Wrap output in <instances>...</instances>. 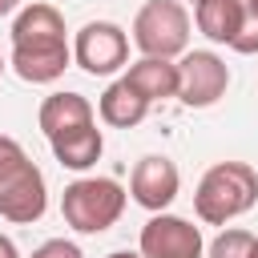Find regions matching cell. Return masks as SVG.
Returning a JSON list of instances; mask_svg holds the SVG:
<instances>
[{"label": "cell", "instance_id": "1", "mask_svg": "<svg viewBox=\"0 0 258 258\" xmlns=\"http://www.w3.org/2000/svg\"><path fill=\"white\" fill-rule=\"evenodd\" d=\"M73 60V48L64 40V16L52 4H28L12 20V69L28 85L56 81Z\"/></svg>", "mask_w": 258, "mask_h": 258}, {"label": "cell", "instance_id": "2", "mask_svg": "<svg viewBox=\"0 0 258 258\" xmlns=\"http://www.w3.org/2000/svg\"><path fill=\"white\" fill-rule=\"evenodd\" d=\"M254 202H258V169L246 161L210 165L194 194V210L206 226H226L230 218L254 210Z\"/></svg>", "mask_w": 258, "mask_h": 258}, {"label": "cell", "instance_id": "3", "mask_svg": "<svg viewBox=\"0 0 258 258\" xmlns=\"http://www.w3.org/2000/svg\"><path fill=\"white\" fill-rule=\"evenodd\" d=\"M60 214L77 234H101L125 214V189L113 177H81L64 185Z\"/></svg>", "mask_w": 258, "mask_h": 258}, {"label": "cell", "instance_id": "4", "mask_svg": "<svg viewBox=\"0 0 258 258\" xmlns=\"http://www.w3.org/2000/svg\"><path fill=\"white\" fill-rule=\"evenodd\" d=\"M133 44L141 56L173 60L189 44V12L177 0H149L133 20Z\"/></svg>", "mask_w": 258, "mask_h": 258}, {"label": "cell", "instance_id": "5", "mask_svg": "<svg viewBox=\"0 0 258 258\" xmlns=\"http://www.w3.org/2000/svg\"><path fill=\"white\" fill-rule=\"evenodd\" d=\"M125 56H129V36H125L117 24H109V20H89V24L77 32V40H73V60H77L89 77H109V73H117V69L125 64Z\"/></svg>", "mask_w": 258, "mask_h": 258}, {"label": "cell", "instance_id": "6", "mask_svg": "<svg viewBox=\"0 0 258 258\" xmlns=\"http://www.w3.org/2000/svg\"><path fill=\"white\" fill-rule=\"evenodd\" d=\"M177 77H181L177 97H181V105H189V109H210V105L226 93V85H230L226 60H222L218 52H206V48L185 52L181 64H177Z\"/></svg>", "mask_w": 258, "mask_h": 258}, {"label": "cell", "instance_id": "7", "mask_svg": "<svg viewBox=\"0 0 258 258\" xmlns=\"http://www.w3.org/2000/svg\"><path fill=\"white\" fill-rule=\"evenodd\" d=\"M141 258H202V230L173 214H153L141 226Z\"/></svg>", "mask_w": 258, "mask_h": 258}, {"label": "cell", "instance_id": "8", "mask_svg": "<svg viewBox=\"0 0 258 258\" xmlns=\"http://www.w3.org/2000/svg\"><path fill=\"white\" fill-rule=\"evenodd\" d=\"M177 185H181V177H177V165L169 161V157H141L137 165H133V177H129V194H133V202L141 206V210H153V214H161L173 198H177Z\"/></svg>", "mask_w": 258, "mask_h": 258}, {"label": "cell", "instance_id": "9", "mask_svg": "<svg viewBox=\"0 0 258 258\" xmlns=\"http://www.w3.org/2000/svg\"><path fill=\"white\" fill-rule=\"evenodd\" d=\"M44 210H48V189H44V173L36 165H28L16 181H8L0 189V218H8L16 226L40 222Z\"/></svg>", "mask_w": 258, "mask_h": 258}, {"label": "cell", "instance_id": "10", "mask_svg": "<svg viewBox=\"0 0 258 258\" xmlns=\"http://www.w3.org/2000/svg\"><path fill=\"white\" fill-rule=\"evenodd\" d=\"M89 125H97V121H93V105L81 93H48L40 101V129H44L48 145L69 137V133L89 129Z\"/></svg>", "mask_w": 258, "mask_h": 258}, {"label": "cell", "instance_id": "11", "mask_svg": "<svg viewBox=\"0 0 258 258\" xmlns=\"http://www.w3.org/2000/svg\"><path fill=\"white\" fill-rule=\"evenodd\" d=\"M246 16L250 12L242 0H198L194 4V20L214 44H234L238 32L246 28Z\"/></svg>", "mask_w": 258, "mask_h": 258}, {"label": "cell", "instance_id": "12", "mask_svg": "<svg viewBox=\"0 0 258 258\" xmlns=\"http://www.w3.org/2000/svg\"><path fill=\"white\" fill-rule=\"evenodd\" d=\"M101 121L105 125H113V129H133V125H141L145 121V113H149V101L121 77V81H113L105 93H101Z\"/></svg>", "mask_w": 258, "mask_h": 258}, {"label": "cell", "instance_id": "13", "mask_svg": "<svg viewBox=\"0 0 258 258\" xmlns=\"http://www.w3.org/2000/svg\"><path fill=\"white\" fill-rule=\"evenodd\" d=\"M125 81H129V85H133L145 101H157V97H177V85H181L177 64H169V60H161V56H141L137 64H129Z\"/></svg>", "mask_w": 258, "mask_h": 258}, {"label": "cell", "instance_id": "14", "mask_svg": "<svg viewBox=\"0 0 258 258\" xmlns=\"http://www.w3.org/2000/svg\"><path fill=\"white\" fill-rule=\"evenodd\" d=\"M101 149H105V141H101V129H97V125L52 141V157H56L64 169H89V165H97Z\"/></svg>", "mask_w": 258, "mask_h": 258}, {"label": "cell", "instance_id": "15", "mask_svg": "<svg viewBox=\"0 0 258 258\" xmlns=\"http://www.w3.org/2000/svg\"><path fill=\"white\" fill-rule=\"evenodd\" d=\"M254 234L250 230H222L210 242V258H250L254 254Z\"/></svg>", "mask_w": 258, "mask_h": 258}, {"label": "cell", "instance_id": "16", "mask_svg": "<svg viewBox=\"0 0 258 258\" xmlns=\"http://www.w3.org/2000/svg\"><path fill=\"white\" fill-rule=\"evenodd\" d=\"M28 165H32V161H28V153L20 149V141H12V137L0 133V189H4L8 181H16Z\"/></svg>", "mask_w": 258, "mask_h": 258}, {"label": "cell", "instance_id": "17", "mask_svg": "<svg viewBox=\"0 0 258 258\" xmlns=\"http://www.w3.org/2000/svg\"><path fill=\"white\" fill-rule=\"evenodd\" d=\"M32 258H85V254H81V246H73L64 238H48L44 246L32 250Z\"/></svg>", "mask_w": 258, "mask_h": 258}, {"label": "cell", "instance_id": "18", "mask_svg": "<svg viewBox=\"0 0 258 258\" xmlns=\"http://www.w3.org/2000/svg\"><path fill=\"white\" fill-rule=\"evenodd\" d=\"M230 48H234V52H246V56L258 52V20H254V16H246V28L238 32V40H234Z\"/></svg>", "mask_w": 258, "mask_h": 258}, {"label": "cell", "instance_id": "19", "mask_svg": "<svg viewBox=\"0 0 258 258\" xmlns=\"http://www.w3.org/2000/svg\"><path fill=\"white\" fill-rule=\"evenodd\" d=\"M0 258H20L16 246H12V238H4V234H0Z\"/></svg>", "mask_w": 258, "mask_h": 258}, {"label": "cell", "instance_id": "20", "mask_svg": "<svg viewBox=\"0 0 258 258\" xmlns=\"http://www.w3.org/2000/svg\"><path fill=\"white\" fill-rule=\"evenodd\" d=\"M16 4H20V0H0V16H8V12L16 8Z\"/></svg>", "mask_w": 258, "mask_h": 258}, {"label": "cell", "instance_id": "21", "mask_svg": "<svg viewBox=\"0 0 258 258\" xmlns=\"http://www.w3.org/2000/svg\"><path fill=\"white\" fill-rule=\"evenodd\" d=\"M109 258H141V254H133V250H113Z\"/></svg>", "mask_w": 258, "mask_h": 258}, {"label": "cell", "instance_id": "22", "mask_svg": "<svg viewBox=\"0 0 258 258\" xmlns=\"http://www.w3.org/2000/svg\"><path fill=\"white\" fill-rule=\"evenodd\" d=\"M246 12H250V16L258 20V0H246Z\"/></svg>", "mask_w": 258, "mask_h": 258}, {"label": "cell", "instance_id": "23", "mask_svg": "<svg viewBox=\"0 0 258 258\" xmlns=\"http://www.w3.org/2000/svg\"><path fill=\"white\" fill-rule=\"evenodd\" d=\"M250 258H258V242H254V254H250Z\"/></svg>", "mask_w": 258, "mask_h": 258}, {"label": "cell", "instance_id": "24", "mask_svg": "<svg viewBox=\"0 0 258 258\" xmlns=\"http://www.w3.org/2000/svg\"><path fill=\"white\" fill-rule=\"evenodd\" d=\"M0 73H4V60H0Z\"/></svg>", "mask_w": 258, "mask_h": 258}, {"label": "cell", "instance_id": "25", "mask_svg": "<svg viewBox=\"0 0 258 258\" xmlns=\"http://www.w3.org/2000/svg\"><path fill=\"white\" fill-rule=\"evenodd\" d=\"M194 4H198V0H194Z\"/></svg>", "mask_w": 258, "mask_h": 258}]
</instances>
